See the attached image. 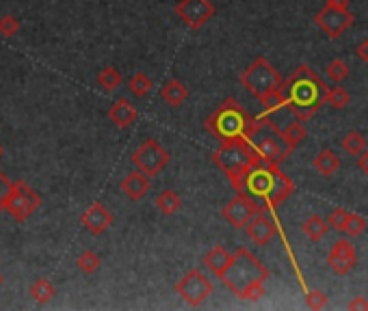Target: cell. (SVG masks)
I'll use <instances>...</instances> for the list:
<instances>
[{
  "mask_svg": "<svg viewBox=\"0 0 368 311\" xmlns=\"http://www.w3.org/2000/svg\"><path fill=\"white\" fill-rule=\"evenodd\" d=\"M219 279L232 294L238 296V299L256 303L265 296L269 268L258 260L249 249L238 247L232 253V260L228 268L219 275Z\"/></svg>",
  "mask_w": 368,
  "mask_h": 311,
  "instance_id": "cell-1",
  "label": "cell"
},
{
  "mask_svg": "<svg viewBox=\"0 0 368 311\" xmlns=\"http://www.w3.org/2000/svg\"><path fill=\"white\" fill-rule=\"evenodd\" d=\"M236 193L249 195L256 201H262L267 208H275L295 193V184L289 175L280 169V165H273V162H267V160H258L256 165H252L249 171L245 173Z\"/></svg>",
  "mask_w": 368,
  "mask_h": 311,
  "instance_id": "cell-2",
  "label": "cell"
},
{
  "mask_svg": "<svg viewBox=\"0 0 368 311\" xmlns=\"http://www.w3.org/2000/svg\"><path fill=\"white\" fill-rule=\"evenodd\" d=\"M284 98H286V111H291L295 119L308 121L315 117L321 106L325 104V91L327 85L317 76V72L310 65H299L297 70L284 80L282 85Z\"/></svg>",
  "mask_w": 368,
  "mask_h": 311,
  "instance_id": "cell-3",
  "label": "cell"
},
{
  "mask_svg": "<svg viewBox=\"0 0 368 311\" xmlns=\"http://www.w3.org/2000/svg\"><path fill=\"white\" fill-rule=\"evenodd\" d=\"M258 160H262V158L256 154V150L249 145L247 139L221 141L219 147L212 152V162L225 173V178L230 180L234 191L238 188L241 180L245 178V173H247L249 167L256 165Z\"/></svg>",
  "mask_w": 368,
  "mask_h": 311,
  "instance_id": "cell-4",
  "label": "cell"
},
{
  "mask_svg": "<svg viewBox=\"0 0 368 311\" xmlns=\"http://www.w3.org/2000/svg\"><path fill=\"white\" fill-rule=\"evenodd\" d=\"M252 124L254 117L245 111L241 102L234 98H228L210 113L204 126H206V130L212 137H217L219 141H228V139H245L252 130Z\"/></svg>",
  "mask_w": 368,
  "mask_h": 311,
  "instance_id": "cell-5",
  "label": "cell"
},
{
  "mask_svg": "<svg viewBox=\"0 0 368 311\" xmlns=\"http://www.w3.org/2000/svg\"><path fill=\"white\" fill-rule=\"evenodd\" d=\"M245 139L249 141V145L254 147L258 156L267 162H273V165H282V162L293 154L291 147L284 143L273 117H265V115L254 117L252 130Z\"/></svg>",
  "mask_w": 368,
  "mask_h": 311,
  "instance_id": "cell-6",
  "label": "cell"
},
{
  "mask_svg": "<svg viewBox=\"0 0 368 311\" xmlns=\"http://www.w3.org/2000/svg\"><path fill=\"white\" fill-rule=\"evenodd\" d=\"M241 85L247 89L258 102H260L262 98H267V96H271V93H275L278 89H282L284 78L265 57H258L247 70L241 74Z\"/></svg>",
  "mask_w": 368,
  "mask_h": 311,
  "instance_id": "cell-7",
  "label": "cell"
},
{
  "mask_svg": "<svg viewBox=\"0 0 368 311\" xmlns=\"http://www.w3.org/2000/svg\"><path fill=\"white\" fill-rule=\"evenodd\" d=\"M39 206H42V197H39V193L35 191V188H31L22 180L11 184L9 197L5 201V212L11 214L13 221L24 223L29 216H33L39 210Z\"/></svg>",
  "mask_w": 368,
  "mask_h": 311,
  "instance_id": "cell-8",
  "label": "cell"
},
{
  "mask_svg": "<svg viewBox=\"0 0 368 311\" xmlns=\"http://www.w3.org/2000/svg\"><path fill=\"white\" fill-rule=\"evenodd\" d=\"M212 292H214L212 281L197 268L188 270V273L175 283V294H178L180 299L191 307H201L210 299Z\"/></svg>",
  "mask_w": 368,
  "mask_h": 311,
  "instance_id": "cell-9",
  "label": "cell"
},
{
  "mask_svg": "<svg viewBox=\"0 0 368 311\" xmlns=\"http://www.w3.org/2000/svg\"><path fill=\"white\" fill-rule=\"evenodd\" d=\"M132 165H134V169L137 171H141V173H145V175H158L162 169H165L167 165H169V152L162 147L158 141H154V139H147V141H143L137 150L132 152Z\"/></svg>",
  "mask_w": 368,
  "mask_h": 311,
  "instance_id": "cell-10",
  "label": "cell"
},
{
  "mask_svg": "<svg viewBox=\"0 0 368 311\" xmlns=\"http://www.w3.org/2000/svg\"><path fill=\"white\" fill-rule=\"evenodd\" d=\"M258 212H262V206L258 204V201L249 195H243V193H236L234 199H230L228 204L223 206L221 210V216L223 219L234 227V229H243L247 225Z\"/></svg>",
  "mask_w": 368,
  "mask_h": 311,
  "instance_id": "cell-11",
  "label": "cell"
},
{
  "mask_svg": "<svg viewBox=\"0 0 368 311\" xmlns=\"http://www.w3.org/2000/svg\"><path fill=\"white\" fill-rule=\"evenodd\" d=\"M173 11L188 29L197 31L204 24H208L212 20L214 5H212V0H178Z\"/></svg>",
  "mask_w": 368,
  "mask_h": 311,
  "instance_id": "cell-12",
  "label": "cell"
},
{
  "mask_svg": "<svg viewBox=\"0 0 368 311\" xmlns=\"http://www.w3.org/2000/svg\"><path fill=\"white\" fill-rule=\"evenodd\" d=\"M315 22H317V26L327 37L334 39V37L343 35L349 29V26L353 24V16H351L349 9L332 7V5L325 3V7L315 16Z\"/></svg>",
  "mask_w": 368,
  "mask_h": 311,
  "instance_id": "cell-13",
  "label": "cell"
},
{
  "mask_svg": "<svg viewBox=\"0 0 368 311\" xmlns=\"http://www.w3.org/2000/svg\"><path fill=\"white\" fill-rule=\"evenodd\" d=\"M115 219L113 212L108 210L102 201H93V204L80 214V225H83L85 232H89L91 236H102L104 232L113 227Z\"/></svg>",
  "mask_w": 368,
  "mask_h": 311,
  "instance_id": "cell-14",
  "label": "cell"
},
{
  "mask_svg": "<svg viewBox=\"0 0 368 311\" xmlns=\"http://www.w3.org/2000/svg\"><path fill=\"white\" fill-rule=\"evenodd\" d=\"M356 262H358L356 249H353V245L345 238L336 240L330 253H327V264H330V268L336 275H347L349 270L356 266Z\"/></svg>",
  "mask_w": 368,
  "mask_h": 311,
  "instance_id": "cell-15",
  "label": "cell"
},
{
  "mask_svg": "<svg viewBox=\"0 0 368 311\" xmlns=\"http://www.w3.org/2000/svg\"><path fill=\"white\" fill-rule=\"evenodd\" d=\"M243 229H245V234H247V238L254 240L256 245H260V247L269 245V242L278 236V227H275V223L265 214V210L258 212L254 219H252L247 225H245Z\"/></svg>",
  "mask_w": 368,
  "mask_h": 311,
  "instance_id": "cell-16",
  "label": "cell"
},
{
  "mask_svg": "<svg viewBox=\"0 0 368 311\" xmlns=\"http://www.w3.org/2000/svg\"><path fill=\"white\" fill-rule=\"evenodd\" d=\"M119 191L132 201H141L149 191H152V182H149V175H145L141 171H132L119 182Z\"/></svg>",
  "mask_w": 368,
  "mask_h": 311,
  "instance_id": "cell-17",
  "label": "cell"
},
{
  "mask_svg": "<svg viewBox=\"0 0 368 311\" xmlns=\"http://www.w3.org/2000/svg\"><path fill=\"white\" fill-rule=\"evenodd\" d=\"M108 119H111L117 128H130L134 121L139 119V113L130 100L119 98L111 104V108H108Z\"/></svg>",
  "mask_w": 368,
  "mask_h": 311,
  "instance_id": "cell-18",
  "label": "cell"
},
{
  "mask_svg": "<svg viewBox=\"0 0 368 311\" xmlns=\"http://www.w3.org/2000/svg\"><path fill=\"white\" fill-rule=\"evenodd\" d=\"M160 98L165 100L171 108H180L186 102V98H188V89L180 83V80L171 78V80H167L165 85H162Z\"/></svg>",
  "mask_w": 368,
  "mask_h": 311,
  "instance_id": "cell-19",
  "label": "cell"
},
{
  "mask_svg": "<svg viewBox=\"0 0 368 311\" xmlns=\"http://www.w3.org/2000/svg\"><path fill=\"white\" fill-rule=\"evenodd\" d=\"M230 260H232V253H228L223 247H212L208 253H206V258H204V264H206V268L210 270V273H214L217 277H219L223 270L228 268V264H230Z\"/></svg>",
  "mask_w": 368,
  "mask_h": 311,
  "instance_id": "cell-20",
  "label": "cell"
},
{
  "mask_svg": "<svg viewBox=\"0 0 368 311\" xmlns=\"http://www.w3.org/2000/svg\"><path fill=\"white\" fill-rule=\"evenodd\" d=\"M154 206L165 214V216H171L175 212H180L182 210V197L175 193V191H162L156 199H154Z\"/></svg>",
  "mask_w": 368,
  "mask_h": 311,
  "instance_id": "cell-21",
  "label": "cell"
},
{
  "mask_svg": "<svg viewBox=\"0 0 368 311\" xmlns=\"http://www.w3.org/2000/svg\"><path fill=\"white\" fill-rule=\"evenodd\" d=\"M315 169L323 175V178H332V175L340 169V158L332 152V150H323L317 158H315Z\"/></svg>",
  "mask_w": 368,
  "mask_h": 311,
  "instance_id": "cell-22",
  "label": "cell"
},
{
  "mask_svg": "<svg viewBox=\"0 0 368 311\" xmlns=\"http://www.w3.org/2000/svg\"><path fill=\"white\" fill-rule=\"evenodd\" d=\"M280 134H282V139H284V143L291 147V150H295V147L302 143V141H306V128H304V121H299V119H295V121H291L289 126H284V128H280Z\"/></svg>",
  "mask_w": 368,
  "mask_h": 311,
  "instance_id": "cell-23",
  "label": "cell"
},
{
  "mask_svg": "<svg viewBox=\"0 0 368 311\" xmlns=\"http://www.w3.org/2000/svg\"><path fill=\"white\" fill-rule=\"evenodd\" d=\"M327 229H330V225H327V221L323 219V216H319V214H312L310 219H306L304 225H302V232H304L310 240H315V242H319V240L325 238Z\"/></svg>",
  "mask_w": 368,
  "mask_h": 311,
  "instance_id": "cell-24",
  "label": "cell"
},
{
  "mask_svg": "<svg viewBox=\"0 0 368 311\" xmlns=\"http://www.w3.org/2000/svg\"><path fill=\"white\" fill-rule=\"evenodd\" d=\"M54 294H57V290H54V286L48 281V279H37L33 281L31 286V299L37 303V305H46L54 299Z\"/></svg>",
  "mask_w": 368,
  "mask_h": 311,
  "instance_id": "cell-25",
  "label": "cell"
},
{
  "mask_svg": "<svg viewBox=\"0 0 368 311\" xmlns=\"http://www.w3.org/2000/svg\"><path fill=\"white\" fill-rule=\"evenodd\" d=\"M154 89L152 85V78H149L145 72H137V74H132L130 80H128V91L132 93L134 98H145L149 91Z\"/></svg>",
  "mask_w": 368,
  "mask_h": 311,
  "instance_id": "cell-26",
  "label": "cell"
},
{
  "mask_svg": "<svg viewBox=\"0 0 368 311\" xmlns=\"http://www.w3.org/2000/svg\"><path fill=\"white\" fill-rule=\"evenodd\" d=\"M95 80H98L100 89H104L106 93H111V91H115V89L121 85V74L117 72V67L108 65V67H104V70L98 72Z\"/></svg>",
  "mask_w": 368,
  "mask_h": 311,
  "instance_id": "cell-27",
  "label": "cell"
},
{
  "mask_svg": "<svg viewBox=\"0 0 368 311\" xmlns=\"http://www.w3.org/2000/svg\"><path fill=\"white\" fill-rule=\"evenodd\" d=\"M323 102H325L327 106L336 108V111H340V108L349 106V102H351V96L347 93V89H343L340 85H336V87H327Z\"/></svg>",
  "mask_w": 368,
  "mask_h": 311,
  "instance_id": "cell-28",
  "label": "cell"
},
{
  "mask_svg": "<svg viewBox=\"0 0 368 311\" xmlns=\"http://www.w3.org/2000/svg\"><path fill=\"white\" fill-rule=\"evenodd\" d=\"M76 266H78L80 273L93 275L95 270H98V268L102 266V260H100V255L95 253V251L87 249V251H83V253H80L78 258H76Z\"/></svg>",
  "mask_w": 368,
  "mask_h": 311,
  "instance_id": "cell-29",
  "label": "cell"
},
{
  "mask_svg": "<svg viewBox=\"0 0 368 311\" xmlns=\"http://www.w3.org/2000/svg\"><path fill=\"white\" fill-rule=\"evenodd\" d=\"M343 147H345V152L347 154H351V156H360L366 147H368V141H366V137L362 132H358V130H351L347 137L343 139Z\"/></svg>",
  "mask_w": 368,
  "mask_h": 311,
  "instance_id": "cell-30",
  "label": "cell"
},
{
  "mask_svg": "<svg viewBox=\"0 0 368 311\" xmlns=\"http://www.w3.org/2000/svg\"><path fill=\"white\" fill-rule=\"evenodd\" d=\"M327 78L332 80V83H336V85H340L343 80H347L349 78V65L345 63V61H340V59H334L330 65H327Z\"/></svg>",
  "mask_w": 368,
  "mask_h": 311,
  "instance_id": "cell-31",
  "label": "cell"
},
{
  "mask_svg": "<svg viewBox=\"0 0 368 311\" xmlns=\"http://www.w3.org/2000/svg\"><path fill=\"white\" fill-rule=\"evenodd\" d=\"M343 232L349 234V236H353V238L362 236V234L366 232V219H364V216H360V214L349 212V214H347V221H345V229H343Z\"/></svg>",
  "mask_w": 368,
  "mask_h": 311,
  "instance_id": "cell-32",
  "label": "cell"
},
{
  "mask_svg": "<svg viewBox=\"0 0 368 311\" xmlns=\"http://www.w3.org/2000/svg\"><path fill=\"white\" fill-rule=\"evenodd\" d=\"M20 33V20L16 16H3L0 18V35L3 37H16Z\"/></svg>",
  "mask_w": 368,
  "mask_h": 311,
  "instance_id": "cell-33",
  "label": "cell"
},
{
  "mask_svg": "<svg viewBox=\"0 0 368 311\" xmlns=\"http://www.w3.org/2000/svg\"><path fill=\"white\" fill-rule=\"evenodd\" d=\"M306 305L310 309H323L327 305V294L321 292V290H312L306 294Z\"/></svg>",
  "mask_w": 368,
  "mask_h": 311,
  "instance_id": "cell-34",
  "label": "cell"
},
{
  "mask_svg": "<svg viewBox=\"0 0 368 311\" xmlns=\"http://www.w3.org/2000/svg\"><path fill=\"white\" fill-rule=\"evenodd\" d=\"M347 210H334L332 214H330V219H327V225H330L332 229H336V232H343L345 229V221H347Z\"/></svg>",
  "mask_w": 368,
  "mask_h": 311,
  "instance_id": "cell-35",
  "label": "cell"
},
{
  "mask_svg": "<svg viewBox=\"0 0 368 311\" xmlns=\"http://www.w3.org/2000/svg\"><path fill=\"white\" fill-rule=\"evenodd\" d=\"M11 180L7 178V173L0 171V212H5V201L9 197V191H11Z\"/></svg>",
  "mask_w": 368,
  "mask_h": 311,
  "instance_id": "cell-36",
  "label": "cell"
},
{
  "mask_svg": "<svg viewBox=\"0 0 368 311\" xmlns=\"http://www.w3.org/2000/svg\"><path fill=\"white\" fill-rule=\"evenodd\" d=\"M358 169H360V171H364V173L368 175V147H366V150L358 156Z\"/></svg>",
  "mask_w": 368,
  "mask_h": 311,
  "instance_id": "cell-37",
  "label": "cell"
},
{
  "mask_svg": "<svg viewBox=\"0 0 368 311\" xmlns=\"http://www.w3.org/2000/svg\"><path fill=\"white\" fill-rule=\"evenodd\" d=\"M356 54H358V57H360L364 63H368V39H364V42L356 48Z\"/></svg>",
  "mask_w": 368,
  "mask_h": 311,
  "instance_id": "cell-38",
  "label": "cell"
},
{
  "mask_svg": "<svg viewBox=\"0 0 368 311\" xmlns=\"http://www.w3.org/2000/svg\"><path fill=\"white\" fill-rule=\"evenodd\" d=\"M347 307H349V309H368V301L362 299V296H358V299H353Z\"/></svg>",
  "mask_w": 368,
  "mask_h": 311,
  "instance_id": "cell-39",
  "label": "cell"
},
{
  "mask_svg": "<svg viewBox=\"0 0 368 311\" xmlns=\"http://www.w3.org/2000/svg\"><path fill=\"white\" fill-rule=\"evenodd\" d=\"M327 5L340 7V9H349L351 7V0H327Z\"/></svg>",
  "mask_w": 368,
  "mask_h": 311,
  "instance_id": "cell-40",
  "label": "cell"
},
{
  "mask_svg": "<svg viewBox=\"0 0 368 311\" xmlns=\"http://www.w3.org/2000/svg\"><path fill=\"white\" fill-rule=\"evenodd\" d=\"M5 156V150H3V145H0V158H3Z\"/></svg>",
  "mask_w": 368,
  "mask_h": 311,
  "instance_id": "cell-41",
  "label": "cell"
},
{
  "mask_svg": "<svg viewBox=\"0 0 368 311\" xmlns=\"http://www.w3.org/2000/svg\"><path fill=\"white\" fill-rule=\"evenodd\" d=\"M3 281H5V279H3V273H0V286H3Z\"/></svg>",
  "mask_w": 368,
  "mask_h": 311,
  "instance_id": "cell-42",
  "label": "cell"
}]
</instances>
